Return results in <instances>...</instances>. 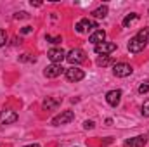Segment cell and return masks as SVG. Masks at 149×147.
<instances>
[{
	"mask_svg": "<svg viewBox=\"0 0 149 147\" xmlns=\"http://www.w3.org/2000/svg\"><path fill=\"white\" fill-rule=\"evenodd\" d=\"M17 121V112L12 109H3L0 112V123L2 125H12Z\"/></svg>",
	"mask_w": 149,
	"mask_h": 147,
	"instance_id": "8992f818",
	"label": "cell"
},
{
	"mask_svg": "<svg viewBox=\"0 0 149 147\" xmlns=\"http://www.w3.org/2000/svg\"><path fill=\"white\" fill-rule=\"evenodd\" d=\"M61 104V101L59 99H52V97H47V101H43V104H42V107L43 109H54V107H57Z\"/></svg>",
	"mask_w": 149,
	"mask_h": 147,
	"instance_id": "5bb4252c",
	"label": "cell"
},
{
	"mask_svg": "<svg viewBox=\"0 0 149 147\" xmlns=\"http://www.w3.org/2000/svg\"><path fill=\"white\" fill-rule=\"evenodd\" d=\"M73 119H74L73 111H63L61 114H57V116L52 118V125H54V126H61V125H66V123H70V121H73Z\"/></svg>",
	"mask_w": 149,
	"mask_h": 147,
	"instance_id": "277c9868",
	"label": "cell"
},
{
	"mask_svg": "<svg viewBox=\"0 0 149 147\" xmlns=\"http://www.w3.org/2000/svg\"><path fill=\"white\" fill-rule=\"evenodd\" d=\"M47 57L52 61V64H61L64 59H66V54L63 49H50L47 52Z\"/></svg>",
	"mask_w": 149,
	"mask_h": 147,
	"instance_id": "52a82bcc",
	"label": "cell"
},
{
	"mask_svg": "<svg viewBox=\"0 0 149 147\" xmlns=\"http://www.w3.org/2000/svg\"><path fill=\"white\" fill-rule=\"evenodd\" d=\"M94 126H95L94 121H85V123H83V128H85V130H92Z\"/></svg>",
	"mask_w": 149,
	"mask_h": 147,
	"instance_id": "7402d4cb",
	"label": "cell"
},
{
	"mask_svg": "<svg viewBox=\"0 0 149 147\" xmlns=\"http://www.w3.org/2000/svg\"><path fill=\"white\" fill-rule=\"evenodd\" d=\"M63 73H64V68L61 64H50V66H47L43 69V74L47 78H57L59 74H63Z\"/></svg>",
	"mask_w": 149,
	"mask_h": 147,
	"instance_id": "ba28073f",
	"label": "cell"
},
{
	"mask_svg": "<svg viewBox=\"0 0 149 147\" xmlns=\"http://www.w3.org/2000/svg\"><path fill=\"white\" fill-rule=\"evenodd\" d=\"M120 99H121V90H111L106 94V102L113 107H116L120 104Z\"/></svg>",
	"mask_w": 149,
	"mask_h": 147,
	"instance_id": "8fae6325",
	"label": "cell"
},
{
	"mask_svg": "<svg viewBox=\"0 0 149 147\" xmlns=\"http://www.w3.org/2000/svg\"><path fill=\"white\" fill-rule=\"evenodd\" d=\"M31 31H33V28H31V26H24V28L21 30V33H23V35H26V33H31Z\"/></svg>",
	"mask_w": 149,
	"mask_h": 147,
	"instance_id": "603a6c76",
	"label": "cell"
},
{
	"mask_svg": "<svg viewBox=\"0 0 149 147\" xmlns=\"http://www.w3.org/2000/svg\"><path fill=\"white\" fill-rule=\"evenodd\" d=\"M149 92V83H142L139 87V94H148Z\"/></svg>",
	"mask_w": 149,
	"mask_h": 147,
	"instance_id": "ffe728a7",
	"label": "cell"
},
{
	"mask_svg": "<svg viewBox=\"0 0 149 147\" xmlns=\"http://www.w3.org/2000/svg\"><path fill=\"white\" fill-rule=\"evenodd\" d=\"M132 71H134V68H132L130 64H127V62H116V64L113 66V74H114V76H118V78L130 76Z\"/></svg>",
	"mask_w": 149,
	"mask_h": 147,
	"instance_id": "3957f363",
	"label": "cell"
},
{
	"mask_svg": "<svg viewBox=\"0 0 149 147\" xmlns=\"http://www.w3.org/2000/svg\"><path fill=\"white\" fill-rule=\"evenodd\" d=\"M24 147H40L38 144H30V146H24Z\"/></svg>",
	"mask_w": 149,
	"mask_h": 147,
	"instance_id": "484cf974",
	"label": "cell"
},
{
	"mask_svg": "<svg viewBox=\"0 0 149 147\" xmlns=\"http://www.w3.org/2000/svg\"><path fill=\"white\" fill-rule=\"evenodd\" d=\"M45 38H47V42H50V43H59V42H63V38H61V37H54V38H52L50 35H47Z\"/></svg>",
	"mask_w": 149,
	"mask_h": 147,
	"instance_id": "d6986e66",
	"label": "cell"
},
{
	"mask_svg": "<svg viewBox=\"0 0 149 147\" xmlns=\"http://www.w3.org/2000/svg\"><path fill=\"white\" fill-rule=\"evenodd\" d=\"M90 43H94V45H99V43H102L104 40H106V31L104 30H97V31H94L92 35H90Z\"/></svg>",
	"mask_w": 149,
	"mask_h": 147,
	"instance_id": "7c38bea8",
	"label": "cell"
},
{
	"mask_svg": "<svg viewBox=\"0 0 149 147\" xmlns=\"http://www.w3.org/2000/svg\"><path fill=\"white\" fill-rule=\"evenodd\" d=\"M148 135H137V137H134V139H128L127 142H125V147H144L148 144Z\"/></svg>",
	"mask_w": 149,
	"mask_h": 147,
	"instance_id": "9c48e42d",
	"label": "cell"
},
{
	"mask_svg": "<svg viewBox=\"0 0 149 147\" xmlns=\"http://www.w3.org/2000/svg\"><path fill=\"white\" fill-rule=\"evenodd\" d=\"M74 28H76V31H78V33H83V31H85V30H83V26H81V23H76V26H74Z\"/></svg>",
	"mask_w": 149,
	"mask_h": 147,
	"instance_id": "d4e9b609",
	"label": "cell"
},
{
	"mask_svg": "<svg viewBox=\"0 0 149 147\" xmlns=\"http://www.w3.org/2000/svg\"><path fill=\"white\" fill-rule=\"evenodd\" d=\"M97 66H101V68H108V66H111L113 62V57H109V55H101V57H97Z\"/></svg>",
	"mask_w": 149,
	"mask_h": 147,
	"instance_id": "9a60e30c",
	"label": "cell"
},
{
	"mask_svg": "<svg viewBox=\"0 0 149 147\" xmlns=\"http://www.w3.org/2000/svg\"><path fill=\"white\" fill-rule=\"evenodd\" d=\"M85 52L81 50V49H73V50H70L68 54H66V61L70 62V64H73V66H76V64H81V62H85Z\"/></svg>",
	"mask_w": 149,
	"mask_h": 147,
	"instance_id": "7a4b0ae2",
	"label": "cell"
},
{
	"mask_svg": "<svg viewBox=\"0 0 149 147\" xmlns=\"http://www.w3.org/2000/svg\"><path fill=\"white\" fill-rule=\"evenodd\" d=\"M142 114L149 118V101H146V102H144V106H142Z\"/></svg>",
	"mask_w": 149,
	"mask_h": 147,
	"instance_id": "44dd1931",
	"label": "cell"
},
{
	"mask_svg": "<svg viewBox=\"0 0 149 147\" xmlns=\"http://www.w3.org/2000/svg\"><path fill=\"white\" fill-rule=\"evenodd\" d=\"M80 23H81V26H83V30H85V31H92V30L99 28V26H97V23H95V21H92V19H88V17H83Z\"/></svg>",
	"mask_w": 149,
	"mask_h": 147,
	"instance_id": "4fadbf2b",
	"label": "cell"
},
{
	"mask_svg": "<svg viewBox=\"0 0 149 147\" xmlns=\"http://www.w3.org/2000/svg\"><path fill=\"white\" fill-rule=\"evenodd\" d=\"M148 38H149V28L141 30L135 37L128 42V52H132V54H139V52H142V50L146 49Z\"/></svg>",
	"mask_w": 149,
	"mask_h": 147,
	"instance_id": "6da1fadb",
	"label": "cell"
},
{
	"mask_svg": "<svg viewBox=\"0 0 149 147\" xmlns=\"http://www.w3.org/2000/svg\"><path fill=\"white\" fill-rule=\"evenodd\" d=\"M94 50H95V54H99V55H108V54H111V52L116 50V43H113V42H102V43L95 45Z\"/></svg>",
	"mask_w": 149,
	"mask_h": 147,
	"instance_id": "5b68a950",
	"label": "cell"
},
{
	"mask_svg": "<svg viewBox=\"0 0 149 147\" xmlns=\"http://www.w3.org/2000/svg\"><path fill=\"white\" fill-rule=\"evenodd\" d=\"M66 78L70 80V81H80V80H83L85 78V73H83V69H80V68H70V69H66Z\"/></svg>",
	"mask_w": 149,
	"mask_h": 147,
	"instance_id": "30bf717a",
	"label": "cell"
},
{
	"mask_svg": "<svg viewBox=\"0 0 149 147\" xmlns=\"http://www.w3.org/2000/svg\"><path fill=\"white\" fill-rule=\"evenodd\" d=\"M92 16L97 17V19H104V17L108 16V5H101V7H97V9L92 12Z\"/></svg>",
	"mask_w": 149,
	"mask_h": 147,
	"instance_id": "2e32d148",
	"label": "cell"
},
{
	"mask_svg": "<svg viewBox=\"0 0 149 147\" xmlns=\"http://www.w3.org/2000/svg\"><path fill=\"white\" fill-rule=\"evenodd\" d=\"M14 17H16V19H23V17H28V14H26V12H17Z\"/></svg>",
	"mask_w": 149,
	"mask_h": 147,
	"instance_id": "cb8c5ba5",
	"label": "cell"
},
{
	"mask_svg": "<svg viewBox=\"0 0 149 147\" xmlns=\"http://www.w3.org/2000/svg\"><path fill=\"white\" fill-rule=\"evenodd\" d=\"M7 43V33L3 30H0V47H3Z\"/></svg>",
	"mask_w": 149,
	"mask_h": 147,
	"instance_id": "ac0fdd59",
	"label": "cell"
},
{
	"mask_svg": "<svg viewBox=\"0 0 149 147\" xmlns=\"http://www.w3.org/2000/svg\"><path fill=\"white\" fill-rule=\"evenodd\" d=\"M137 19H139V14L132 12V14H128V16H127V17L123 19V26H125V28H128V26H130L132 23H135Z\"/></svg>",
	"mask_w": 149,
	"mask_h": 147,
	"instance_id": "e0dca14e",
	"label": "cell"
}]
</instances>
